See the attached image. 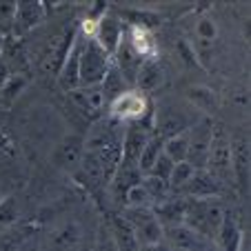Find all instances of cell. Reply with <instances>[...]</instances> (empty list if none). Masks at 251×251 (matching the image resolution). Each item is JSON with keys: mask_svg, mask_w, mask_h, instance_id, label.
<instances>
[{"mask_svg": "<svg viewBox=\"0 0 251 251\" xmlns=\"http://www.w3.org/2000/svg\"><path fill=\"white\" fill-rule=\"evenodd\" d=\"M194 167L189 165V162H176L174 165V171H171L169 176V189L171 194H180L182 189H185V185L191 180V176H194Z\"/></svg>", "mask_w": 251, "mask_h": 251, "instance_id": "31", "label": "cell"}, {"mask_svg": "<svg viewBox=\"0 0 251 251\" xmlns=\"http://www.w3.org/2000/svg\"><path fill=\"white\" fill-rule=\"evenodd\" d=\"M125 38H127V43L131 45V49L142 58V60H151V58H156L158 43H156V38H153L151 31L140 29V27H127Z\"/></svg>", "mask_w": 251, "mask_h": 251, "instance_id": "23", "label": "cell"}, {"mask_svg": "<svg viewBox=\"0 0 251 251\" xmlns=\"http://www.w3.org/2000/svg\"><path fill=\"white\" fill-rule=\"evenodd\" d=\"M85 245V227L76 218H65L49 231L47 251H80Z\"/></svg>", "mask_w": 251, "mask_h": 251, "instance_id": "8", "label": "cell"}, {"mask_svg": "<svg viewBox=\"0 0 251 251\" xmlns=\"http://www.w3.org/2000/svg\"><path fill=\"white\" fill-rule=\"evenodd\" d=\"M174 165H176V162L171 160V158H167L165 153H160V156H158V160H156V165H153L151 171H149V176L169 182V176H171V171H174Z\"/></svg>", "mask_w": 251, "mask_h": 251, "instance_id": "35", "label": "cell"}, {"mask_svg": "<svg viewBox=\"0 0 251 251\" xmlns=\"http://www.w3.org/2000/svg\"><path fill=\"white\" fill-rule=\"evenodd\" d=\"M47 18V7L45 2H38V0H29V2H16V27L14 33L16 36H23V33H29L33 29H38L40 25Z\"/></svg>", "mask_w": 251, "mask_h": 251, "instance_id": "16", "label": "cell"}, {"mask_svg": "<svg viewBox=\"0 0 251 251\" xmlns=\"http://www.w3.org/2000/svg\"><path fill=\"white\" fill-rule=\"evenodd\" d=\"M220 194H223V185L207 169H196L191 180L178 196L182 198H220Z\"/></svg>", "mask_w": 251, "mask_h": 251, "instance_id": "17", "label": "cell"}, {"mask_svg": "<svg viewBox=\"0 0 251 251\" xmlns=\"http://www.w3.org/2000/svg\"><path fill=\"white\" fill-rule=\"evenodd\" d=\"M162 153L167 158H171L174 162H187V153H189V138L187 131L178 133L174 138H167L162 142Z\"/></svg>", "mask_w": 251, "mask_h": 251, "instance_id": "28", "label": "cell"}, {"mask_svg": "<svg viewBox=\"0 0 251 251\" xmlns=\"http://www.w3.org/2000/svg\"><path fill=\"white\" fill-rule=\"evenodd\" d=\"M111 62H114L116 71L120 74V78L127 82L129 89H133V85H136V76H138L140 65L145 60H142V58L133 51L131 45L127 43V38H123V43L118 45V49H116L114 56H111Z\"/></svg>", "mask_w": 251, "mask_h": 251, "instance_id": "15", "label": "cell"}, {"mask_svg": "<svg viewBox=\"0 0 251 251\" xmlns=\"http://www.w3.org/2000/svg\"><path fill=\"white\" fill-rule=\"evenodd\" d=\"M14 225H18V204L14 196H5V200L0 202V231Z\"/></svg>", "mask_w": 251, "mask_h": 251, "instance_id": "32", "label": "cell"}, {"mask_svg": "<svg viewBox=\"0 0 251 251\" xmlns=\"http://www.w3.org/2000/svg\"><path fill=\"white\" fill-rule=\"evenodd\" d=\"M125 31H127V25L123 23L116 11H104L100 16V20L96 23V29H94V36L91 38L104 49V51L114 56V51L118 49V45L123 43L125 38Z\"/></svg>", "mask_w": 251, "mask_h": 251, "instance_id": "11", "label": "cell"}, {"mask_svg": "<svg viewBox=\"0 0 251 251\" xmlns=\"http://www.w3.org/2000/svg\"><path fill=\"white\" fill-rule=\"evenodd\" d=\"M185 207H187V198L182 196H171L165 202L156 204L153 207V213H156L158 223L165 227H171V225H182V218H185Z\"/></svg>", "mask_w": 251, "mask_h": 251, "instance_id": "24", "label": "cell"}, {"mask_svg": "<svg viewBox=\"0 0 251 251\" xmlns=\"http://www.w3.org/2000/svg\"><path fill=\"white\" fill-rule=\"evenodd\" d=\"M185 100L194 107L196 111H202L204 118L218 111V98H216V91L209 89V87H204V85H191L189 89L185 91Z\"/></svg>", "mask_w": 251, "mask_h": 251, "instance_id": "25", "label": "cell"}, {"mask_svg": "<svg viewBox=\"0 0 251 251\" xmlns=\"http://www.w3.org/2000/svg\"><path fill=\"white\" fill-rule=\"evenodd\" d=\"M5 200V191H2V187H0V202Z\"/></svg>", "mask_w": 251, "mask_h": 251, "instance_id": "39", "label": "cell"}, {"mask_svg": "<svg viewBox=\"0 0 251 251\" xmlns=\"http://www.w3.org/2000/svg\"><path fill=\"white\" fill-rule=\"evenodd\" d=\"M125 207H151V200H149V194L145 191L142 182L127 191V196H125Z\"/></svg>", "mask_w": 251, "mask_h": 251, "instance_id": "34", "label": "cell"}, {"mask_svg": "<svg viewBox=\"0 0 251 251\" xmlns=\"http://www.w3.org/2000/svg\"><path fill=\"white\" fill-rule=\"evenodd\" d=\"M142 187L145 191L149 194V200H151V209L156 204L165 202L167 198H171V189H169V182L160 180V178H153V176H142Z\"/></svg>", "mask_w": 251, "mask_h": 251, "instance_id": "30", "label": "cell"}, {"mask_svg": "<svg viewBox=\"0 0 251 251\" xmlns=\"http://www.w3.org/2000/svg\"><path fill=\"white\" fill-rule=\"evenodd\" d=\"M191 111H196L191 104H176L174 100H162L153 107V133L167 140L191 129L200 118H204V116H191Z\"/></svg>", "mask_w": 251, "mask_h": 251, "instance_id": "4", "label": "cell"}, {"mask_svg": "<svg viewBox=\"0 0 251 251\" xmlns=\"http://www.w3.org/2000/svg\"><path fill=\"white\" fill-rule=\"evenodd\" d=\"M104 225H107V229H109V233H111V240H114V245H116V251H142L136 233L131 231V227L125 223V218L118 211L109 213V218H107Z\"/></svg>", "mask_w": 251, "mask_h": 251, "instance_id": "19", "label": "cell"}, {"mask_svg": "<svg viewBox=\"0 0 251 251\" xmlns=\"http://www.w3.org/2000/svg\"><path fill=\"white\" fill-rule=\"evenodd\" d=\"M114 120H96L85 136V151L78 165L76 178L89 194H107L111 178L123 160V129Z\"/></svg>", "mask_w": 251, "mask_h": 251, "instance_id": "1", "label": "cell"}, {"mask_svg": "<svg viewBox=\"0 0 251 251\" xmlns=\"http://www.w3.org/2000/svg\"><path fill=\"white\" fill-rule=\"evenodd\" d=\"M142 251H169V249H167V245H165V242H156V245L142 247Z\"/></svg>", "mask_w": 251, "mask_h": 251, "instance_id": "38", "label": "cell"}, {"mask_svg": "<svg viewBox=\"0 0 251 251\" xmlns=\"http://www.w3.org/2000/svg\"><path fill=\"white\" fill-rule=\"evenodd\" d=\"M162 138L156 136V133H151V138L147 140V145H145V149H142L140 158H138V169H140L142 176H149V171H151V167L156 165L158 156L162 153Z\"/></svg>", "mask_w": 251, "mask_h": 251, "instance_id": "27", "label": "cell"}, {"mask_svg": "<svg viewBox=\"0 0 251 251\" xmlns=\"http://www.w3.org/2000/svg\"><path fill=\"white\" fill-rule=\"evenodd\" d=\"M223 216L225 204L220 202V198H187L182 225L207 240L216 242L220 225H223Z\"/></svg>", "mask_w": 251, "mask_h": 251, "instance_id": "2", "label": "cell"}, {"mask_svg": "<svg viewBox=\"0 0 251 251\" xmlns=\"http://www.w3.org/2000/svg\"><path fill=\"white\" fill-rule=\"evenodd\" d=\"M11 80V71H9V67L5 65V62L0 60V89L7 85V82Z\"/></svg>", "mask_w": 251, "mask_h": 251, "instance_id": "37", "label": "cell"}, {"mask_svg": "<svg viewBox=\"0 0 251 251\" xmlns=\"http://www.w3.org/2000/svg\"><path fill=\"white\" fill-rule=\"evenodd\" d=\"M204 169L220 182L227 185L229 178L233 180L231 171V138H229L227 129L220 125H213L211 129V142H209V153H207V167Z\"/></svg>", "mask_w": 251, "mask_h": 251, "instance_id": "6", "label": "cell"}, {"mask_svg": "<svg viewBox=\"0 0 251 251\" xmlns=\"http://www.w3.org/2000/svg\"><path fill=\"white\" fill-rule=\"evenodd\" d=\"M120 18L127 20V27H140V29H147V31H151L153 27H158L160 25V16L153 14V11H138V9H125L120 11Z\"/></svg>", "mask_w": 251, "mask_h": 251, "instance_id": "29", "label": "cell"}, {"mask_svg": "<svg viewBox=\"0 0 251 251\" xmlns=\"http://www.w3.org/2000/svg\"><path fill=\"white\" fill-rule=\"evenodd\" d=\"M231 171L238 187L247 189L249 185V140L247 138L231 140Z\"/></svg>", "mask_w": 251, "mask_h": 251, "instance_id": "21", "label": "cell"}, {"mask_svg": "<svg viewBox=\"0 0 251 251\" xmlns=\"http://www.w3.org/2000/svg\"><path fill=\"white\" fill-rule=\"evenodd\" d=\"M78 69H80V31H78L76 40L71 45L69 53H67L65 62H62L60 71H58V85L62 91H76L78 89Z\"/></svg>", "mask_w": 251, "mask_h": 251, "instance_id": "20", "label": "cell"}, {"mask_svg": "<svg viewBox=\"0 0 251 251\" xmlns=\"http://www.w3.org/2000/svg\"><path fill=\"white\" fill-rule=\"evenodd\" d=\"M16 27V2H0V36L14 33Z\"/></svg>", "mask_w": 251, "mask_h": 251, "instance_id": "33", "label": "cell"}, {"mask_svg": "<svg viewBox=\"0 0 251 251\" xmlns=\"http://www.w3.org/2000/svg\"><path fill=\"white\" fill-rule=\"evenodd\" d=\"M140 182H142V174H140V169H138V165L127 162V160H120L118 169H116L114 178H111L109 187H107V194H109L111 204L120 211V209L125 207V196H127V191L131 189V187L140 185Z\"/></svg>", "mask_w": 251, "mask_h": 251, "instance_id": "13", "label": "cell"}, {"mask_svg": "<svg viewBox=\"0 0 251 251\" xmlns=\"http://www.w3.org/2000/svg\"><path fill=\"white\" fill-rule=\"evenodd\" d=\"M33 233V225H14L9 229H2L0 233V251H23L29 236Z\"/></svg>", "mask_w": 251, "mask_h": 251, "instance_id": "26", "label": "cell"}, {"mask_svg": "<svg viewBox=\"0 0 251 251\" xmlns=\"http://www.w3.org/2000/svg\"><path fill=\"white\" fill-rule=\"evenodd\" d=\"M82 151H85V136H80V133H69V136H62L60 140L53 145L51 162L60 171H67V174L74 176L82 160Z\"/></svg>", "mask_w": 251, "mask_h": 251, "instance_id": "10", "label": "cell"}, {"mask_svg": "<svg viewBox=\"0 0 251 251\" xmlns=\"http://www.w3.org/2000/svg\"><path fill=\"white\" fill-rule=\"evenodd\" d=\"M80 31V29H78ZM111 56L96 43L80 33V69H78V89L82 87H100L111 69Z\"/></svg>", "mask_w": 251, "mask_h": 251, "instance_id": "5", "label": "cell"}, {"mask_svg": "<svg viewBox=\"0 0 251 251\" xmlns=\"http://www.w3.org/2000/svg\"><path fill=\"white\" fill-rule=\"evenodd\" d=\"M162 82H165V71H162L160 62L156 60V58H151V60H145L140 65V71H138L136 76V85H133V89H138L140 94H151V91L160 89Z\"/></svg>", "mask_w": 251, "mask_h": 251, "instance_id": "22", "label": "cell"}, {"mask_svg": "<svg viewBox=\"0 0 251 251\" xmlns=\"http://www.w3.org/2000/svg\"><path fill=\"white\" fill-rule=\"evenodd\" d=\"M162 242L169 251H218L216 242L191 231L185 225H171L162 229Z\"/></svg>", "mask_w": 251, "mask_h": 251, "instance_id": "9", "label": "cell"}, {"mask_svg": "<svg viewBox=\"0 0 251 251\" xmlns=\"http://www.w3.org/2000/svg\"><path fill=\"white\" fill-rule=\"evenodd\" d=\"M118 213L125 218V223L131 227V231L136 233L140 247L162 242V225L158 223L151 207H125Z\"/></svg>", "mask_w": 251, "mask_h": 251, "instance_id": "7", "label": "cell"}, {"mask_svg": "<svg viewBox=\"0 0 251 251\" xmlns=\"http://www.w3.org/2000/svg\"><path fill=\"white\" fill-rule=\"evenodd\" d=\"M107 114L109 120L116 125H133L142 123L153 131V107L149 104L147 96L140 94L138 89H127L114 100L107 102Z\"/></svg>", "mask_w": 251, "mask_h": 251, "instance_id": "3", "label": "cell"}, {"mask_svg": "<svg viewBox=\"0 0 251 251\" xmlns=\"http://www.w3.org/2000/svg\"><path fill=\"white\" fill-rule=\"evenodd\" d=\"M91 251H116V245H114V240H111V233H109V229H107V225H102V227L98 229V236H96Z\"/></svg>", "mask_w": 251, "mask_h": 251, "instance_id": "36", "label": "cell"}, {"mask_svg": "<svg viewBox=\"0 0 251 251\" xmlns=\"http://www.w3.org/2000/svg\"><path fill=\"white\" fill-rule=\"evenodd\" d=\"M0 47H2V36H0Z\"/></svg>", "mask_w": 251, "mask_h": 251, "instance_id": "40", "label": "cell"}, {"mask_svg": "<svg viewBox=\"0 0 251 251\" xmlns=\"http://www.w3.org/2000/svg\"><path fill=\"white\" fill-rule=\"evenodd\" d=\"M211 129L213 123L209 118H200L191 129H187V138H189V153H187V162L194 169H204L207 167V153H209V142H211Z\"/></svg>", "mask_w": 251, "mask_h": 251, "instance_id": "12", "label": "cell"}, {"mask_svg": "<svg viewBox=\"0 0 251 251\" xmlns=\"http://www.w3.org/2000/svg\"><path fill=\"white\" fill-rule=\"evenodd\" d=\"M242 240H245V238H242V227H240L238 213L231 211V209H225L223 225H220L218 238H216L218 251H240Z\"/></svg>", "mask_w": 251, "mask_h": 251, "instance_id": "18", "label": "cell"}, {"mask_svg": "<svg viewBox=\"0 0 251 251\" xmlns=\"http://www.w3.org/2000/svg\"><path fill=\"white\" fill-rule=\"evenodd\" d=\"M69 100L74 104V109L91 123L102 118V111L107 109V100H104L100 87H82V89L69 91Z\"/></svg>", "mask_w": 251, "mask_h": 251, "instance_id": "14", "label": "cell"}]
</instances>
